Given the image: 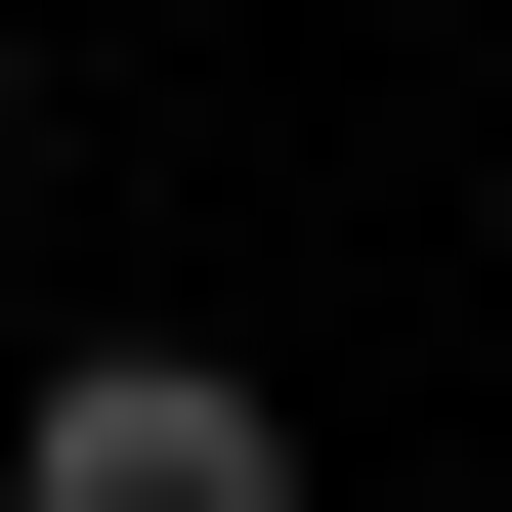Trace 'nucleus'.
Listing matches in <instances>:
<instances>
[{"label": "nucleus", "instance_id": "obj_1", "mask_svg": "<svg viewBox=\"0 0 512 512\" xmlns=\"http://www.w3.org/2000/svg\"><path fill=\"white\" fill-rule=\"evenodd\" d=\"M0 512H299V384L256 342H86L43 427H0Z\"/></svg>", "mask_w": 512, "mask_h": 512}, {"label": "nucleus", "instance_id": "obj_2", "mask_svg": "<svg viewBox=\"0 0 512 512\" xmlns=\"http://www.w3.org/2000/svg\"><path fill=\"white\" fill-rule=\"evenodd\" d=\"M0 128H43V43H0Z\"/></svg>", "mask_w": 512, "mask_h": 512}]
</instances>
